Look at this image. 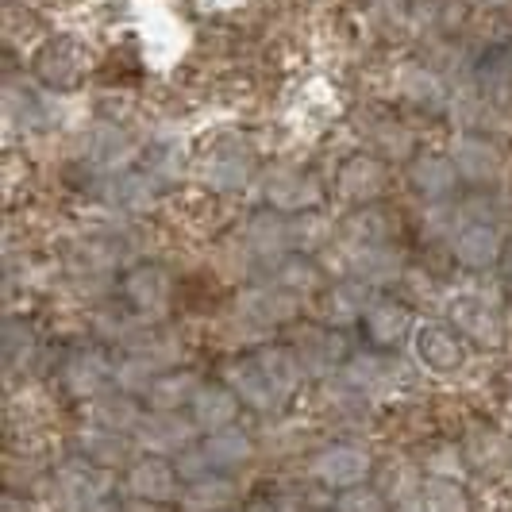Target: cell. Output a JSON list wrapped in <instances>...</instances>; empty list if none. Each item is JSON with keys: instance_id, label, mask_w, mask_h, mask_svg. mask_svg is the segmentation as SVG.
<instances>
[{"instance_id": "obj_1", "label": "cell", "mask_w": 512, "mask_h": 512, "mask_svg": "<svg viewBox=\"0 0 512 512\" xmlns=\"http://www.w3.org/2000/svg\"><path fill=\"white\" fill-rule=\"evenodd\" d=\"M108 474L97 462H70L58 470V501L62 512H104Z\"/></svg>"}, {"instance_id": "obj_2", "label": "cell", "mask_w": 512, "mask_h": 512, "mask_svg": "<svg viewBox=\"0 0 512 512\" xmlns=\"http://www.w3.org/2000/svg\"><path fill=\"white\" fill-rule=\"evenodd\" d=\"M312 474L335 489H355L370 474V455L359 443H332L328 451H320L312 462Z\"/></svg>"}, {"instance_id": "obj_3", "label": "cell", "mask_w": 512, "mask_h": 512, "mask_svg": "<svg viewBox=\"0 0 512 512\" xmlns=\"http://www.w3.org/2000/svg\"><path fill=\"white\" fill-rule=\"evenodd\" d=\"M412 351H416V362L432 374H455L466 362V351L447 324H420L416 339H412Z\"/></svg>"}, {"instance_id": "obj_4", "label": "cell", "mask_w": 512, "mask_h": 512, "mask_svg": "<svg viewBox=\"0 0 512 512\" xmlns=\"http://www.w3.org/2000/svg\"><path fill=\"white\" fill-rule=\"evenodd\" d=\"M451 324H455L466 339L482 343V347H501V339H505V324H501L497 308L489 305L486 297H474V293L455 297V305H451Z\"/></svg>"}, {"instance_id": "obj_5", "label": "cell", "mask_w": 512, "mask_h": 512, "mask_svg": "<svg viewBox=\"0 0 512 512\" xmlns=\"http://www.w3.org/2000/svg\"><path fill=\"white\" fill-rule=\"evenodd\" d=\"M193 432L197 424H185L174 412H154V416H143V424L135 428V443L151 455H178V451H189Z\"/></svg>"}, {"instance_id": "obj_6", "label": "cell", "mask_w": 512, "mask_h": 512, "mask_svg": "<svg viewBox=\"0 0 512 512\" xmlns=\"http://www.w3.org/2000/svg\"><path fill=\"white\" fill-rule=\"evenodd\" d=\"M266 201L278 212H308L320 205V185L301 170L278 166L266 174Z\"/></svg>"}, {"instance_id": "obj_7", "label": "cell", "mask_w": 512, "mask_h": 512, "mask_svg": "<svg viewBox=\"0 0 512 512\" xmlns=\"http://www.w3.org/2000/svg\"><path fill=\"white\" fill-rule=\"evenodd\" d=\"M293 312H297V293H289L285 285H262V289H247L239 297V316L255 320L262 328L285 324Z\"/></svg>"}, {"instance_id": "obj_8", "label": "cell", "mask_w": 512, "mask_h": 512, "mask_svg": "<svg viewBox=\"0 0 512 512\" xmlns=\"http://www.w3.org/2000/svg\"><path fill=\"white\" fill-rule=\"evenodd\" d=\"M228 385L258 412H270L278 409L285 397L274 389V382L266 378V370L258 366V359H243V362H231L228 366Z\"/></svg>"}, {"instance_id": "obj_9", "label": "cell", "mask_w": 512, "mask_h": 512, "mask_svg": "<svg viewBox=\"0 0 512 512\" xmlns=\"http://www.w3.org/2000/svg\"><path fill=\"white\" fill-rule=\"evenodd\" d=\"M247 147V143H243ZM239 143H231V147H216V151L205 158V166H201V181L212 185V189H220V193H231V189H239V185H247V174H251V154L243 151Z\"/></svg>"}, {"instance_id": "obj_10", "label": "cell", "mask_w": 512, "mask_h": 512, "mask_svg": "<svg viewBox=\"0 0 512 512\" xmlns=\"http://www.w3.org/2000/svg\"><path fill=\"white\" fill-rule=\"evenodd\" d=\"M128 486L139 501H151V505L174 501V497H178V470L162 459H139L131 466Z\"/></svg>"}, {"instance_id": "obj_11", "label": "cell", "mask_w": 512, "mask_h": 512, "mask_svg": "<svg viewBox=\"0 0 512 512\" xmlns=\"http://www.w3.org/2000/svg\"><path fill=\"white\" fill-rule=\"evenodd\" d=\"M247 247H251L258 258H266V262L282 258L285 251L293 247V228H289V220H285L278 208L251 216V224H247Z\"/></svg>"}, {"instance_id": "obj_12", "label": "cell", "mask_w": 512, "mask_h": 512, "mask_svg": "<svg viewBox=\"0 0 512 512\" xmlns=\"http://www.w3.org/2000/svg\"><path fill=\"white\" fill-rule=\"evenodd\" d=\"M451 162H455L459 178H466V181H493L501 174V154H497V147H493L489 139H478V135L455 139Z\"/></svg>"}, {"instance_id": "obj_13", "label": "cell", "mask_w": 512, "mask_h": 512, "mask_svg": "<svg viewBox=\"0 0 512 512\" xmlns=\"http://www.w3.org/2000/svg\"><path fill=\"white\" fill-rule=\"evenodd\" d=\"M189 405H193V424H197L201 432L231 428V420H235V412H239V401H235V389H231V385H201Z\"/></svg>"}, {"instance_id": "obj_14", "label": "cell", "mask_w": 512, "mask_h": 512, "mask_svg": "<svg viewBox=\"0 0 512 512\" xmlns=\"http://www.w3.org/2000/svg\"><path fill=\"white\" fill-rule=\"evenodd\" d=\"M382 185H385L382 162L370 158V154H355V158L343 162V170H339V193H343L347 201H355V205L374 201V197L382 193Z\"/></svg>"}, {"instance_id": "obj_15", "label": "cell", "mask_w": 512, "mask_h": 512, "mask_svg": "<svg viewBox=\"0 0 512 512\" xmlns=\"http://www.w3.org/2000/svg\"><path fill=\"white\" fill-rule=\"evenodd\" d=\"M505 251V243H501V231L493 228V224H466V228L455 235V255H459L462 266H474V270H482V266H493L497 258Z\"/></svg>"}, {"instance_id": "obj_16", "label": "cell", "mask_w": 512, "mask_h": 512, "mask_svg": "<svg viewBox=\"0 0 512 512\" xmlns=\"http://www.w3.org/2000/svg\"><path fill=\"white\" fill-rule=\"evenodd\" d=\"M351 270L366 285H389L401 278V255L389 243H366L351 247Z\"/></svg>"}, {"instance_id": "obj_17", "label": "cell", "mask_w": 512, "mask_h": 512, "mask_svg": "<svg viewBox=\"0 0 512 512\" xmlns=\"http://www.w3.org/2000/svg\"><path fill=\"white\" fill-rule=\"evenodd\" d=\"M297 359L305 366V374H332L343 359V339L324 328H305L297 335Z\"/></svg>"}, {"instance_id": "obj_18", "label": "cell", "mask_w": 512, "mask_h": 512, "mask_svg": "<svg viewBox=\"0 0 512 512\" xmlns=\"http://www.w3.org/2000/svg\"><path fill=\"white\" fill-rule=\"evenodd\" d=\"M124 289L135 301V308H143V312H162L166 301H170V278H166L162 266H135Z\"/></svg>"}, {"instance_id": "obj_19", "label": "cell", "mask_w": 512, "mask_h": 512, "mask_svg": "<svg viewBox=\"0 0 512 512\" xmlns=\"http://www.w3.org/2000/svg\"><path fill=\"white\" fill-rule=\"evenodd\" d=\"M231 497H235V486H231L224 474H201V478H193L185 493H181V509L185 512H220L231 505Z\"/></svg>"}, {"instance_id": "obj_20", "label": "cell", "mask_w": 512, "mask_h": 512, "mask_svg": "<svg viewBox=\"0 0 512 512\" xmlns=\"http://www.w3.org/2000/svg\"><path fill=\"white\" fill-rule=\"evenodd\" d=\"M93 424L124 436V432H135V428L143 424V416H139V405L128 397V389H120V393H101V397H93Z\"/></svg>"}, {"instance_id": "obj_21", "label": "cell", "mask_w": 512, "mask_h": 512, "mask_svg": "<svg viewBox=\"0 0 512 512\" xmlns=\"http://www.w3.org/2000/svg\"><path fill=\"white\" fill-rule=\"evenodd\" d=\"M412 328V316L405 305H397V301H374L370 312H366V332L374 343H382V347H393V343H401Z\"/></svg>"}, {"instance_id": "obj_22", "label": "cell", "mask_w": 512, "mask_h": 512, "mask_svg": "<svg viewBox=\"0 0 512 512\" xmlns=\"http://www.w3.org/2000/svg\"><path fill=\"white\" fill-rule=\"evenodd\" d=\"M205 455L212 459L216 470H235V466H243L255 455V443L243 428H220V432H208Z\"/></svg>"}, {"instance_id": "obj_23", "label": "cell", "mask_w": 512, "mask_h": 512, "mask_svg": "<svg viewBox=\"0 0 512 512\" xmlns=\"http://www.w3.org/2000/svg\"><path fill=\"white\" fill-rule=\"evenodd\" d=\"M85 154L104 170H120L135 158V143L120 128H97L93 135H85Z\"/></svg>"}, {"instance_id": "obj_24", "label": "cell", "mask_w": 512, "mask_h": 512, "mask_svg": "<svg viewBox=\"0 0 512 512\" xmlns=\"http://www.w3.org/2000/svg\"><path fill=\"white\" fill-rule=\"evenodd\" d=\"M197 389H201V382H197L193 374L174 370V374H158V378H154L151 389H147V401L154 405V412H174V409H181L185 401H193Z\"/></svg>"}, {"instance_id": "obj_25", "label": "cell", "mask_w": 512, "mask_h": 512, "mask_svg": "<svg viewBox=\"0 0 512 512\" xmlns=\"http://www.w3.org/2000/svg\"><path fill=\"white\" fill-rule=\"evenodd\" d=\"M343 378H347V385H355L362 397L385 393V389H393V382H397L393 366L385 359H378V355H359V359H351L347 370H343Z\"/></svg>"}, {"instance_id": "obj_26", "label": "cell", "mask_w": 512, "mask_h": 512, "mask_svg": "<svg viewBox=\"0 0 512 512\" xmlns=\"http://www.w3.org/2000/svg\"><path fill=\"white\" fill-rule=\"evenodd\" d=\"M258 366L266 370V378L274 382V389H278L282 397H289V393L301 385V378H305V366L297 359V351H289V347H266V351L258 355Z\"/></svg>"}, {"instance_id": "obj_27", "label": "cell", "mask_w": 512, "mask_h": 512, "mask_svg": "<svg viewBox=\"0 0 512 512\" xmlns=\"http://www.w3.org/2000/svg\"><path fill=\"white\" fill-rule=\"evenodd\" d=\"M328 320L332 324H355V320H366V312H370V297H366V282H343L335 285L332 293H328Z\"/></svg>"}, {"instance_id": "obj_28", "label": "cell", "mask_w": 512, "mask_h": 512, "mask_svg": "<svg viewBox=\"0 0 512 512\" xmlns=\"http://www.w3.org/2000/svg\"><path fill=\"white\" fill-rule=\"evenodd\" d=\"M455 181H459V170H455L451 158L428 154V158H420V162L412 166V185H416L424 197H447V193L455 189Z\"/></svg>"}, {"instance_id": "obj_29", "label": "cell", "mask_w": 512, "mask_h": 512, "mask_svg": "<svg viewBox=\"0 0 512 512\" xmlns=\"http://www.w3.org/2000/svg\"><path fill=\"white\" fill-rule=\"evenodd\" d=\"M104 382H108V362L97 355V351H89V355H77L70 366H66V385H70V393L74 397H101Z\"/></svg>"}, {"instance_id": "obj_30", "label": "cell", "mask_w": 512, "mask_h": 512, "mask_svg": "<svg viewBox=\"0 0 512 512\" xmlns=\"http://www.w3.org/2000/svg\"><path fill=\"white\" fill-rule=\"evenodd\" d=\"M77 447L85 451V459L97 462V466H120V462H128V443L120 432H108V428H85L81 436H77Z\"/></svg>"}, {"instance_id": "obj_31", "label": "cell", "mask_w": 512, "mask_h": 512, "mask_svg": "<svg viewBox=\"0 0 512 512\" xmlns=\"http://www.w3.org/2000/svg\"><path fill=\"white\" fill-rule=\"evenodd\" d=\"M466 455L478 470H505L512 462V447L505 443V436H497L489 428H474L466 439Z\"/></svg>"}, {"instance_id": "obj_32", "label": "cell", "mask_w": 512, "mask_h": 512, "mask_svg": "<svg viewBox=\"0 0 512 512\" xmlns=\"http://www.w3.org/2000/svg\"><path fill=\"white\" fill-rule=\"evenodd\" d=\"M108 201L124 212H147L154 205V181L147 174H116L108 185Z\"/></svg>"}, {"instance_id": "obj_33", "label": "cell", "mask_w": 512, "mask_h": 512, "mask_svg": "<svg viewBox=\"0 0 512 512\" xmlns=\"http://www.w3.org/2000/svg\"><path fill=\"white\" fill-rule=\"evenodd\" d=\"M424 512H470V501L455 478H428L420 489Z\"/></svg>"}, {"instance_id": "obj_34", "label": "cell", "mask_w": 512, "mask_h": 512, "mask_svg": "<svg viewBox=\"0 0 512 512\" xmlns=\"http://www.w3.org/2000/svg\"><path fill=\"white\" fill-rule=\"evenodd\" d=\"M289 228H293V247H301V251H320L328 239H335L332 220H328V216H320L316 208L297 212V220H293Z\"/></svg>"}, {"instance_id": "obj_35", "label": "cell", "mask_w": 512, "mask_h": 512, "mask_svg": "<svg viewBox=\"0 0 512 512\" xmlns=\"http://www.w3.org/2000/svg\"><path fill=\"white\" fill-rule=\"evenodd\" d=\"M343 239H347L351 247L382 243V239H385V216L378 212V208H362V212H355V216L347 220V228H343Z\"/></svg>"}, {"instance_id": "obj_36", "label": "cell", "mask_w": 512, "mask_h": 512, "mask_svg": "<svg viewBox=\"0 0 512 512\" xmlns=\"http://www.w3.org/2000/svg\"><path fill=\"white\" fill-rule=\"evenodd\" d=\"M154 366H158V362L135 351L128 362H120V366H116V382H120V389H128V393H147L151 382L158 378V374H154Z\"/></svg>"}, {"instance_id": "obj_37", "label": "cell", "mask_w": 512, "mask_h": 512, "mask_svg": "<svg viewBox=\"0 0 512 512\" xmlns=\"http://www.w3.org/2000/svg\"><path fill=\"white\" fill-rule=\"evenodd\" d=\"M382 486H385V497H393V501H401V505L416 501V474H412L409 466H389Z\"/></svg>"}, {"instance_id": "obj_38", "label": "cell", "mask_w": 512, "mask_h": 512, "mask_svg": "<svg viewBox=\"0 0 512 512\" xmlns=\"http://www.w3.org/2000/svg\"><path fill=\"white\" fill-rule=\"evenodd\" d=\"M335 512H385V493L378 489H347Z\"/></svg>"}, {"instance_id": "obj_39", "label": "cell", "mask_w": 512, "mask_h": 512, "mask_svg": "<svg viewBox=\"0 0 512 512\" xmlns=\"http://www.w3.org/2000/svg\"><path fill=\"white\" fill-rule=\"evenodd\" d=\"M278 285H285L289 293H308L312 285H316V270L308 266V262H285L282 266V274H278Z\"/></svg>"}, {"instance_id": "obj_40", "label": "cell", "mask_w": 512, "mask_h": 512, "mask_svg": "<svg viewBox=\"0 0 512 512\" xmlns=\"http://www.w3.org/2000/svg\"><path fill=\"white\" fill-rule=\"evenodd\" d=\"M428 470H432V478H462V451L459 447H439L436 455L428 459Z\"/></svg>"}, {"instance_id": "obj_41", "label": "cell", "mask_w": 512, "mask_h": 512, "mask_svg": "<svg viewBox=\"0 0 512 512\" xmlns=\"http://www.w3.org/2000/svg\"><path fill=\"white\" fill-rule=\"evenodd\" d=\"M374 143L382 147V154H389V158H405V154L412 151V135L405 128H382L378 135H374Z\"/></svg>"}, {"instance_id": "obj_42", "label": "cell", "mask_w": 512, "mask_h": 512, "mask_svg": "<svg viewBox=\"0 0 512 512\" xmlns=\"http://www.w3.org/2000/svg\"><path fill=\"white\" fill-rule=\"evenodd\" d=\"M20 355H31V335L20 332L16 324H8V332H4V359H8V366H16Z\"/></svg>"}, {"instance_id": "obj_43", "label": "cell", "mask_w": 512, "mask_h": 512, "mask_svg": "<svg viewBox=\"0 0 512 512\" xmlns=\"http://www.w3.org/2000/svg\"><path fill=\"white\" fill-rule=\"evenodd\" d=\"M405 93H409L412 101H436L439 89H436V77H424L416 74V81L412 85H405Z\"/></svg>"}, {"instance_id": "obj_44", "label": "cell", "mask_w": 512, "mask_h": 512, "mask_svg": "<svg viewBox=\"0 0 512 512\" xmlns=\"http://www.w3.org/2000/svg\"><path fill=\"white\" fill-rule=\"evenodd\" d=\"M401 512H424V505H420V497H416V501H409V505H401Z\"/></svg>"}, {"instance_id": "obj_45", "label": "cell", "mask_w": 512, "mask_h": 512, "mask_svg": "<svg viewBox=\"0 0 512 512\" xmlns=\"http://www.w3.org/2000/svg\"><path fill=\"white\" fill-rule=\"evenodd\" d=\"M124 512H154V509H151V501H143V505H131V509H124Z\"/></svg>"}, {"instance_id": "obj_46", "label": "cell", "mask_w": 512, "mask_h": 512, "mask_svg": "<svg viewBox=\"0 0 512 512\" xmlns=\"http://www.w3.org/2000/svg\"><path fill=\"white\" fill-rule=\"evenodd\" d=\"M509 512H512V509H509Z\"/></svg>"}]
</instances>
